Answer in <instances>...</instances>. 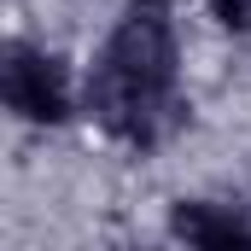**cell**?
<instances>
[{
  "label": "cell",
  "instance_id": "obj_1",
  "mask_svg": "<svg viewBox=\"0 0 251 251\" xmlns=\"http://www.w3.org/2000/svg\"><path fill=\"white\" fill-rule=\"evenodd\" d=\"M176 82H181V35L164 12L128 6V18L111 24L94 82H88V111L111 134L146 146L164 117L176 111Z\"/></svg>",
  "mask_w": 251,
  "mask_h": 251
},
{
  "label": "cell",
  "instance_id": "obj_2",
  "mask_svg": "<svg viewBox=\"0 0 251 251\" xmlns=\"http://www.w3.org/2000/svg\"><path fill=\"white\" fill-rule=\"evenodd\" d=\"M0 94H6V111L18 123L53 128L76 111V82L47 47H6V64H0Z\"/></svg>",
  "mask_w": 251,
  "mask_h": 251
},
{
  "label": "cell",
  "instance_id": "obj_3",
  "mask_svg": "<svg viewBox=\"0 0 251 251\" xmlns=\"http://www.w3.org/2000/svg\"><path fill=\"white\" fill-rule=\"evenodd\" d=\"M176 240L187 251H251V222L228 204L181 199L176 204Z\"/></svg>",
  "mask_w": 251,
  "mask_h": 251
},
{
  "label": "cell",
  "instance_id": "obj_4",
  "mask_svg": "<svg viewBox=\"0 0 251 251\" xmlns=\"http://www.w3.org/2000/svg\"><path fill=\"white\" fill-rule=\"evenodd\" d=\"M204 12H210L222 29H234V35L251 29V0H204Z\"/></svg>",
  "mask_w": 251,
  "mask_h": 251
},
{
  "label": "cell",
  "instance_id": "obj_5",
  "mask_svg": "<svg viewBox=\"0 0 251 251\" xmlns=\"http://www.w3.org/2000/svg\"><path fill=\"white\" fill-rule=\"evenodd\" d=\"M134 6H152V12H164V6H170V0H134Z\"/></svg>",
  "mask_w": 251,
  "mask_h": 251
}]
</instances>
